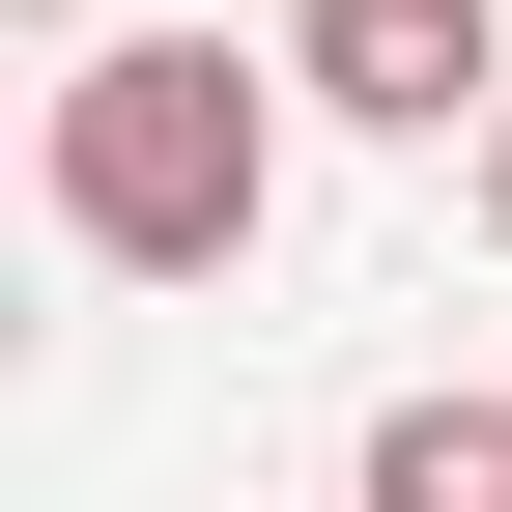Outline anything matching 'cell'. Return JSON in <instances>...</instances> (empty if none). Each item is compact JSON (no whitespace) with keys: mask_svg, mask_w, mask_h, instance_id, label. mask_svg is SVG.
Here are the masks:
<instances>
[{"mask_svg":"<svg viewBox=\"0 0 512 512\" xmlns=\"http://www.w3.org/2000/svg\"><path fill=\"white\" fill-rule=\"evenodd\" d=\"M285 29H57V86H29V200H57V256H114V285H228L256 228H285Z\"/></svg>","mask_w":512,"mask_h":512,"instance_id":"1","label":"cell"},{"mask_svg":"<svg viewBox=\"0 0 512 512\" xmlns=\"http://www.w3.org/2000/svg\"><path fill=\"white\" fill-rule=\"evenodd\" d=\"M342 512H512V399H370Z\"/></svg>","mask_w":512,"mask_h":512,"instance_id":"3","label":"cell"},{"mask_svg":"<svg viewBox=\"0 0 512 512\" xmlns=\"http://www.w3.org/2000/svg\"><path fill=\"white\" fill-rule=\"evenodd\" d=\"M285 86L342 143H484L512 114V0H285Z\"/></svg>","mask_w":512,"mask_h":512,"instance_id":"2","label":"cell"},{"mask_svg":"<svg viewBox=\"0 0 512 512\" xmlns=\"http://www.w3.org/2000/svg\"><path fill=\"white\" fill-rule=\"evenodd\" d=\"M484 256H512V114H484Z\"/></svg>","mask_w":512,"mask_h":512,"instance_id":"4","label":"cell"},{"mask_svg":"<svg viewBox=\"0 0 512 512\" xmlns=\"http://www.w3.org/2000/svg\"><path fill=\"white\" fill-rule=\"evenodd\" d=\"M29 29H143V0H29Z\"/></svg>","mask_w":512,"mask_h":512,"instance_id":"5","label":"cell"}]
</instances>
